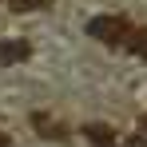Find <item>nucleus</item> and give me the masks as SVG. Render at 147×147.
<instances>
[{
    "instance_id": "7ed1b4c3",
    "label": "nucleus",
    "mask_w": 147,
    "mask_h": 147,
    "mask_svg": "<svg viewBox=\"0 0 147 147\" xmlns=\"http://www.w3.org/2000/svg\"><path fill=\"white\" fill-rule=\"evenodd\" d=\"M32 127H40V135H44V139H68V135H72V131H68L64 123L48 119L44 111H36V115H32Z\"/></svg>"
},
{
    "instance_id": "423d86ee",
    "label": "nucleus",
    "mask_w": 147,
    "mask_h": 147,
    "mask_svg": "<svg viewBox=\"0 0 147 147\" xmlns=\"http://www.w3.org/2000/svg\"><path fill=\"white\" fill-rule=\"evenodd\" d=\"M40 8H52V0H12V12H40Z\"/></svg>"
},
{
    "instance_id": "39448f33",
    "label": "nucleus",
    "mask_w": 147,
    "mask_h": 147,
    "mask_svg": "<svg viewBox=\"0 0 147 147\" xmlns=\"http://www.w3.org/2000/svg\"><path fill=\"white\" fill-rule=\"evenodd\" d=\"M127 52H131V56H139V60H147V28H135V32H131Z\"/></svg>"
},
{
    "instance_id": "0eeeda50",
    "label": "nucleus",
    "mask_w": 147,
    "mask_h": 147,
    "mask_svg": "<svg viewBox=\"0 0 147 147\" xmlns=\"http://www.w3.org/2000/svg\"><path fill=\"white\" fill-rule=\"evenodd\" d=\"M0 147H12V139H8V135H4V131H0Z\"/></svg>"
},
{
    "instance_id": "6e6552de",
    "label": "nucleus",
    "mask_w": 147,
    "mask_h": 147,
    "mask_svg": "<svg viewBox=\"0 0 147 147\" xmlns=\"http://www.w3.org/2000/svg\"><path fill=\"white\" fill-rule=\"evenodd\" d=\"M139 131H143V135H147V115H143V119H139Z\"/></svg>"
},
{
    "instance_id": "20e7f679",
    "label": "nucleus",
    "mask_w": 147,
    "mask_h": 147,
    "mask_svg": "<svg viewBox=\"0 0 147 147\" xmlns=\"http://www.w3.org/2000/svg\"><path fill=\"white\" fill-rule=\"evenodd\" d=\"M84 135H88L96 147H115V131H111L107 123H88V127H84Z\"/></svg>"
},
{
    "instance_id": "f03ea898",
    "label": "nucleus",
    "mask_w": 147,
    "mask_h": 147,
    "mask_svg": "<svg viewBox=\"0 0 147 147\" xmlns=\"http://www.w3.org/2000/svg\"><path fill=\"white\" fill-rule=\"evenodd\" d=\"M32 56V44L28 40H0V68H12Z\"/></svg>"
},
{
    "instance_id": "f257e3e1",
    "label": "nucleus",
    "mask_w": 147,
    "mask_h": 147,
    "mask_svg": "<svg viewBox=\"0 0 147 147\" xmlns=\"http://www.w3.org/2000/svg\"><path fill=\"white\" fill-rule=\"evenodd\" d=\"M131 32L135 28L127 24V16H92L88 20V36L99 40V44H107V48H127Z\"/></svg>"
}]
</instances>
